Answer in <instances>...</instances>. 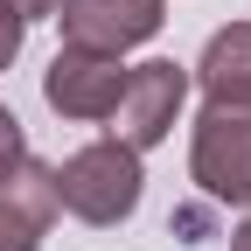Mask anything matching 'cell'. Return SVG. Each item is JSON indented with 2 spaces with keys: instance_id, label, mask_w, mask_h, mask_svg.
Listing matches in <instances>:
<instances>
[{
  "instance_id": "277c9868",
  "label": "cell",
  "mask_w": 251,
  "mask_h": 251,
  "mask_svg": "<svg viewBox=\"0 0 251 251\" xmlns=\"http://www.w3.org/2000/svg\"><path fill=\"white\" fill-rule=\"evenodd\" d=\"M126 91V63L119 56H98V49H70L63 42L42 70V98L56 119H77V126H105L112 105Z\"/></svg>"
},
{
  "instance_id": "8992f818",
  "label": "cell",
  "mask_w": 251,
  "mask_h": 251,
  "mask_svg": "<svg viewBox=\"0 0 251 251\" xmlns=\"http://www.w3.org/2000/svg\"><path fill=\"white\" fill-rule=\"evenodd\" d=\"M56 175L49 161H14L7 175H0V251H42L49 224H56Z\"/></svg>"
},
{
  "instance_id": "8fae6325",
  "label": "cell",
  "mask_w": 251,
  "mask_h": 251,
  "mask_svg": "<svg viewBox=\"0 0 251 251\" xmlns=\"http://www.w3.org/2000/svg\"><path fill=\"white\" fill-rule=\"evenodd\" d=\"M230 251H251V209H244V224L230 230Z\"/></svg>"
},
{
  "instance_id": "3957f363",
  "label": "cell",
  "mask_w": 251,
  "mask_h": 251,
  "mask_svg": "<svg viewBox=\"0 0 251 251\" xmlns=\"http://www.w3.org/2000/svg\"><path fill=\"white\" fill-rule=\"evenodd\" d=\"M181 105H188V70H181L175 56L133 63V70H126V91H119V105H112V140H119V147H133V153L161 147V140L175 133Z\"/></svg>"
},
{
  "instance_id": "7a4b0ae2",
  "label": "cell",
  "mask_w": 251,
  "mask_h": 251,
  "mask_svg": "<svg viewBox=\"0 0 251 251\" xmlns=\"http://www.w3.org/2000/svg\"><path fill=\"white\" fill-rule=\"evenodd\" d=\"M188 175L209 202L251 209V105H202L188 133Z\"/></svg>"
},
{
  "instance_id": "6da1fadb",
  "label": "cell",
  "mask_w": 251,
  "mask_h": 251,
  "mask_svg": "<svg viewBox=\"0 0 251 251\" xmlns=\"http://www.w3.org/2000/svg\"><path fill=\"white\" fill-rule=\"evenodd\" d=\"M49 175H56V209L77 216V224H91V230L126 224V216L140 209V196H147L140 153L119 147V140H91V147L70 153V161H56Z\"/></svg>"
},
{
  "instance_id": "52a82bcc",
  "label": "cell",
  "mask_w": 251,
  "mask_h": 251,
  "mask_svg": "<svg viewBox=\"0 0 251 251\" xmlns=\"http://www.w3.org/2000/svg\"><path fill=\"white\" fill-rule=\"evenodd\" d=\"M188 84L202 91V105H251V21H224L202 42Z\"/></svg>"
},
{
  "instance_id": "9c48e42d",
  "label": "cell",
  "mask_w": 251,
  "mask_h": 251,
  "mask_svg": "<svg viewBox=\"0 0 251 251\" xmlns=\"http://www.w3.org/2000/svg\"><path fill=\"white\" fill-rule=\"evenodd\" d=\"M14 161H28V133H21V119L0 105V175H7Z\"/></svg>"
},
{
  "instance_id": "5b68a950",
  "label": "cell",
  "mask_w": 251,
  "mask_h": 251,
  "mask_svg": "<svg viewBox=\"0 0 251 251\" xmlns=\"http://www.w3.org/2000/svg\"><path fill=\"white\" fill-rule=\"evenodd\" d=\"M56 21H63V42H70V49L126 56V49H140V42L161 35L168 0H63Z\"/></svg>"
},
{
  "instance_id": "30bf717a",
  "label": "cell",
  "mask_w": 251,
  "mask_h": 251,
  "mask_svg": "<svg viewBox=\"0 0 251 251\" xmlns=\"http://www.w3.org/2000/svg\"><path fill=\"white\" fill-rule=\"evenodd\" d=\"M14 7H21L28 21H42V14H56V7H63V0H14Z\"/></svg>"
},
{
  "instance_id": "ba28073f",
  "label": "cell",
  "mask_w": 251,
  "mask_h": 251,
  "mask_svg": "<svg viewBox=\"0 0 251 251\" xmlns=\"http://www.w3.org/2000/svg\"><path fill=\"white\" fill-rule=\"evenodd\" d=\"M21 42H28V14L14 7V0H0V70L21 56Z\"/></svg>"
}]
</instances>
